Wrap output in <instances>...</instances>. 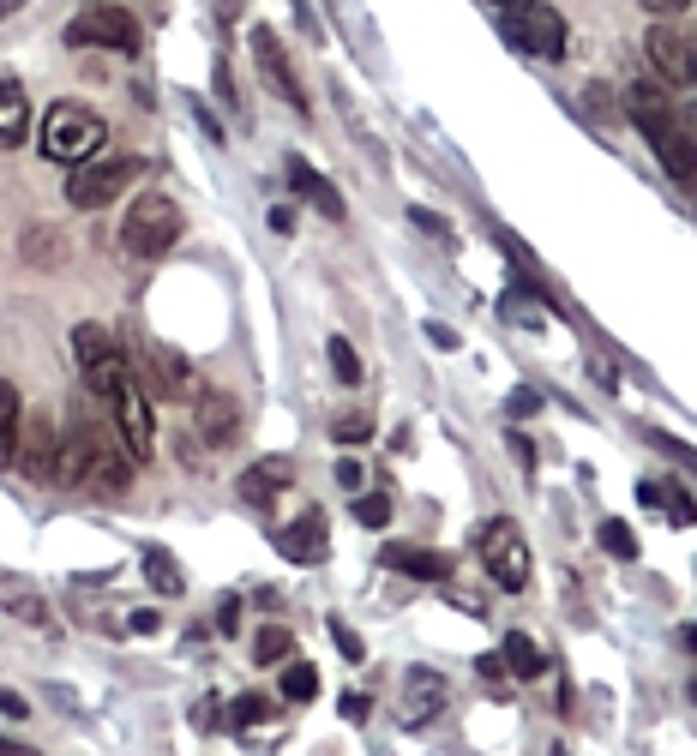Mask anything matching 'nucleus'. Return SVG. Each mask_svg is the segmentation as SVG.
<instances>
[{
  "label": "nucleus",
  "instance_id": "1a4fd4ad",
  "mask_svg": "<svg viewBox=\"0 0 697 756\" xmlns=\"http://www.w3.org/2000/svg\"><path fill=\"white\" fill-rule=\"evenodd\" d=\"M138 43H145V31H138L133 12L121 7H85L79 19L67 24V48H115V55H138Z\"/></svg>",
  "mask_w": 697,
  "mask_h": 756
},
{
  "label": "nucleus",
  "instance_id": "473e14b6",
  "mask_svg": "<svg viewBox=\"0 0 697 756\" xmlns=\"http://www.w3.org/2000/svg\"><path fill=\"white\" fill-rule=\"evenodd\" d=\"M602 546H607L614 558H638V534H631L626 522H614V517L602 522Z\"/></svg>",
  "mask_w": 697,
  "mask_h": 756
},
{
  "label": "nucleus",
  "instance_id": "20e7f679",
  "mask_svg": "<svg viewBox=\"0 0 697 756\" xmlns=\"http://www.w3.org/2000/svg\"><path fill=\"white\" fill-rule=\"evenodd\" d=\"M181 235H187V216L169 192H138L121 216V247L133 259H162V252H175Z\"/></svg>",
  "mask_w": 697,
  "mask_h": 756
},
{
  "label": "nucleus",
  "instance_id": "09e8293b",
  "mask_svg": "<svg viewBox=\"0 0 697 756\" xmlns=\"http://www.w3.org/2000/svg\"><path fill=\"white\" fill-rule=\"evenodd\" d=\"M0 709H7L12 721H24V714H31V709H24V697H19V690H7V697H0Z\"/></svg>",
  "mask_w": 697,
  "mask_h": 756
},
{
  "label": "nucleus",
  "instance_id": "5701e85b",
  "mask_svg": "<svg viewBox=\"0 0 697 756\" xmlns=\"http://www.w3.org/2000/svg\"><path fill=\"white\" fill-rule=\"evenodd\" d=\"M24 408H19V391L12 384H0V456H7V469L19 463V444H24Z\"/></svg>",
  "mask_w": 697,
  "mask_h": 756
},
{
  "label": "nucleus",
  "instance_id": "f03ea898",
  "mask_svg": "<svg viewBox=\"0 0 697 756\" xmlns=\"http://www.w3.org/2000/svg\"><path fill=\"white\" fill-rule=\"evenodd\" d=\"M626 114L643 126V138H650V150L662 157V169L674 174L679 187H697V133L674 114V102L655 79H638L626 91Z\"/></svg>",
  "mask_w": 697,
  "mask_h": 756
},
{
  "label": "nucleus",
  "instance_id": "6e6552de",
  "mask_svg": "<svg viewBox=\"0 0 697 756\" xmlns=\"http://www.w3.org/2000/svg\"><path fill=\"white\" fill-rule=\"evenodd\" d=\"M475 553H481V571L493 576V583L505 588V595H517V588H529V546H524V534L511 529V522H487V529L475 534Z\"/></svg>",
  "mask_w": 697,
  "mask_h": 756
},
{
  "label": "nucleus",
  "instance_id": "5fc2aeb1",
  "mask_svg": "<svg viewBox=\"0 0 697 756\" xmlns=\"http://www.w3.org/2000/svg\"><path fill=\"white\" fill-rule=\"evenodd\" d=\"M686 643H692V648H697V631H686Z\"/></svg>",
  "mask_w": 697,
  "mask_h": 756
},
{
  "label": "nucleus",
  "instance_id": "ddd939ff",
  "mask_svg": "<svg viewBox=\"0 0 697 756\" xmlns=\"http://www.w3.org/2000/svg\"><path fill=\"white\" fill-rule=\"evenodd\" d=\"M60 451H67L60 427H55L48 415H31V420H24V444H19V463H12V474H24V481H36V486L60 481Z\"/></svg>",
  "mask_w": 697,
  "mask_h": 756
},
{
  "label": "nucleus",
  "instance_id": "4468645a",
  "mask_svg": "<svg viewBox=\"0 0 697 756\" xmlns=\"http://www.w3.org/2000/svg\"><path fill=\"white\" fill-rule=\"evenodd\" d=\"M240 427H247V420H240V403H235L229 391H217V384H211V391L193 396V432L211 444V451H229V444L240 439Z\"/></svg>",
  "mask_w": 697,
  "mask_h": 756
},
{
  "label": "nucleus",
  "instance_id": "6ab92c4d",
  "mask_svg": "<svg viewBox=\"0 0 697 756\" xmlns=\"http://www.w3.org/2000/svg\"><path fill=\"white\" fill-rule=\"evenodd\" d=\"M283 486H295V463H289V456H259V463L240 474V493H247L252 505H271Z\"/></svg>",
  "mask_w": 697,
  "mask_h": 756
},
{
  "label": "nucleus",
  "instance_id": "412c9836",
  "mask_svg": "<svg viewBox=\"0 0 697 756\" xmlns=\"http://www.w3.org/2000/svg\"><path fill=\"white\" fill-rule=\"evenodd\" d=\"M24 138H31V102H24V84L7 72L0 79V145L19 150Z\"/></svg>",
  "mask_w": 697,
  "mask_h": 756
},
{
  "label": "nucleus",
  "instance_id": "4be33fe9",
  "mask_svg": "<svg viewBox=\"0 0 697 756\" xmlns=\"http://www.w3.org/2000/svg\"><path fill=\"white\" fill-rule=\"evenodd\" d=\"M19 264H31V271H60V264H67V235L36 223L31 235L19 240Z\"/></svg>",
  "mask_w": 697,
  "mask_h": 756
},
{
  "label": "nucleus",
  "instance_id": "c756f323",
  "mask_svg": "<svg viewBox=\"0 0 697 756\" xmlns=\"http://www.w3.org/2000/svg\"><path fill=\"white\" fill-rule=\"evenodd\" d=\"M229 721H235V726L271 721V697H265V690H247V697H235V702H229Z\"/></svg>",
  "mask_w": 697,
  "mask_h": 756
},
{
  "label": "nucleus",
  "instance_id": "3c124183",
  "mask_svg": "<svg viewBox=\"0 0 697 756\" xmlns=\"http://www.w3.org/2000/svg\"><path fill=\"white\" fill-rule=\"evenodd\" d=\"M505 7H541V0H493V12H505Z\"/></svg>",
  "mask_w": 697,
  "mask_h": 756
},
{
  "label": "nucleus",
  "instance_id": "f8f14e48",
  "mask_svg": "<svg viewBox=\"0 0 697 756\" xmlns=\"http://www.w3.org/2000/svg\"><path fill=\"white\" fill-rule=\"evenodd\" d=\"M643 48H650L655 79H667L674 91L697 97V36H686L674 19H667V24H655V31L643 36Z\"/></svg>",
  "mask_w": 697,
  "mask_h": 756
},
{
  "label": "nucleus",
  "instance_id": "de8ad7c7",
  "mask_svg": "<svg viewBox=\"0 0 697 756\" xmlns=\"http://www.w3.org/2000/svg\"><path fill=\"white\" fill-rule=\"evenodd\" d=\"M638 505H662V481H638Z\"/></svg>",
  "mask_w": 697,
  "mask_h": 756
},
{
  "label": "nucleus",
  "instance_id": "37998d69",
  "mask_svg": "<svg viewBox=\"0 0 697 756\" xmlns=\"http://www.w3.org/2000/svg\"><path fill=\"white\" fill-rule=\"evenodd\" d=\"M638 7H643V12H655V19L667 24V19H679V12L692 7V0H638Z\"/></svg>",
  "mask_w": 697,
  "mask_h": 756
},
{
  "label": "nucleus",
  "instance_id": "c85d7f7f",
  "mask_svg": "<svg viewBox=\"0 0 697 756\" xmlns=\"http://www.w3.org/2000/svg\"><path fill=\"white\" fill-rule=\"evenodd\" d=\"M7 607H12V619H24V624H36L43 631L48 624V612H43V600L31 595V588H19V583H7Z\"/></svg>",
  "mask_w": 697,
  "mask_h": 756
},
{
  "label": "nucleus",
  "instance_id": "864d4df0",
  "mask_svg": "<svg viewBox=\"0 0 697 756\" xmlns=\"http://www.w3.org/2000/svg\"><path fill=\"white\" fill-rule=\"evenodd\" d=\"M24 7V0H0V12H19Z\"/></svg>",
  "mask_w": 697,
  "mask_h": 756
},
{
  "label": "nucleus",
  "instance_id": "79ce46f5",
  "mask_svg": "<svg viewBox=\"0 0 697 756\" xmlns=\"http://www.w3.org/2000/svg\"><path fill=\"white\" fill-rule=\"evenodd\" d=\"M650 444H662V451H667V456H679V463H692V469H697V451H692V444H679V439H667V432H650Z\"/></svg>",
  "mask_w": 697,
  "mask_h": 756
},
{
  "label": "nucleus",
  "instance_id": "a878e982",
  "mask_svg": "<svg viewBox=\"0 0 697 756\" xmlns=\"http://www.w3.org/2000/svg\"><path fill=\"white\" fill-rule=\"evenodd\" d=\"M289 655H295V636H289L283 624H265V631L252 636V661L259 666H283Z\"/></svg>",
  "mask_w": 697,
  "mask_h": 756
},
{
  "label": "nucleus",
  "instance_id": "58836bf2",
  "mask_svg": "<svg viewBox=\"0 0 697 756\" xmlns=\"http://www.w3.org/2000/svg\"><path fill=\"white\" fill-rule=\"evenodd\" d=\"M331 474H337V486H344V493H361V481H367V469L355 463V456H344V463H337Z\"/></svg>",
  "mask_w": 697,
  "mask_h": 756
},
{
  "label": "nucleus",
  "instance_id": "7c9ffc66",
  "mask_svg": "<svg viewBox=\"0 0 697 756\" xmlns=\"http://www.w3.org/2000/svg\"><path fill=\"white\" fill-rule=\"evenodd\" d=\"M583 109L595 114L602 126H614L619 121V102H614V84H583Z\"/></svg>",
  "mask_w": 697,
  "mask_h": 756
},
{
  "label": "nucleus",
  "instance_id": "aec40b11",
  "mask_svg": "<svg viewBox=\"0 0 697 756\" xmlns=\"http://www.w3.org/2000/svg\"><path fill=\"white\" fill-rule=\"evenodd\" d=\"M385 565L403 571V576H415V583H451V571H458L446 553H434V546H391Z\"/></svg>",
  "mask_w": 697,
  "mask_h": 756
},
{
  "label": "nucleus",
  "instance_id": "a19ab883",
  "mask_svg": "<svg viewBox=\"0 0 697 756\" xmlns=\"http://www.w3.org/2000/svg\"><path fill=\"white\" fill-rule=\"evenodd\" d=\"M217 631H223V636H235V631H240V600H235V595H223V607H217Z\"/></svg>",
  "mask_w": 697,
  "mask_h": 756
},
{
  "label": "nucleus",
  "instance_id": "4c0bfd02",
  "mask_svg": "<svg viewBox=\"0 0 697 756\" xmlns=\"http://www.w3.org/2000/svg\"><path fill=\"white\" fill-rule=\"evenodd\" d=\"M337 709H344V721L361 726L367 714H373V697H367V690H344V702H337Z\"/></svg>",
  "mask_w": 697,
  "mask_h": 756
},
{
  "label": "nucleus",
  "instance_id": "9b49d317",
  "mask_svg": "<svg viewBox=\"0 0 697 756\" xmlns=\"http://www.w3.org/2000/svg\"><path fill=\"white\" fill-rule=\"evenodd\" d=\"M138 174H145V162H138V157L85 162V169H72V181H67V204H79V211H103V204H115Z\"/></svg>",
  "mask_w": 697,
  "mask_h": 756
},
{
  "label": "nucleus",
  "instance_id": "2f4dec72",
  "mask_svg": "<svg viewBox=\"0 0 697 756\" xmlns=\"http://www.w3.org/2000/svg\"><path fill=\"white\" fill-rule=\"evenodd\" d=\"M355 522H361V529H385V522H391V498L385 493H361V498H355Z\"/></svg>",
  "mask_w": 697,
  "mask_h": 756
},
{
  "label": "nucleus",
  "instance_id": "a211bd4d",
  "mask_svg": "<svg viewBox=\"0 0 697 756\" xmlns=\"http://www.w3.org/2000/svg\"><path fill=\"white\" fill-rule=\"evenodd\" d=\"M283 169H289V187H295V192H301V199H307V204H313V211H319V216H325V223H344V216H349V204H344V192H337L331 181H325V174H319V169H313V162H307V157H289V162H283Z\"/></svg>",
  "mask_w": 697,
  "mask_h": 756
},
{
  "label": "nucleus",
  "instance_id": "b1692460",
  "mask_svg": "<svg viewBox=\"0 0 697 756\" xmlns=\"http://www.w3.org/2000/svg\"><path fill=\"white\" fill-rule=\"evenodd\" d=\"M145 583L157 588V595H169V600L187 595V576H181V565H175L162 546H150V553H145Z\"/></svg>",
  "mask_w": 697,
  "mask_h": 756
},
{
  "label": "nucleus",
  "instance_id": "2eb2a0df",
  "mask_svg": "<svg viewBox=\"0 0 697 756\" xmlns=\"http://www.w3.org/2000/svg\"><path fill=\"white\" fill-rule=\"evenodd\" d=\"M247 43H252V60H259L265 84H271V91L289 102V109H307V91H301V79H295V67H289V55H283V43H277V31H265V24H259Z\"/></svg>",
  "mask_w": 697,
  "mask_h": 756
},
{
  "label": "nucleus",
  "instance_id": "6e6d98bb",
  "mask_svg": "<svg viewBox=\"0 0 697 756\" xmlns=\"http://www.w3.org/2000/svg\"><path fill=\"white\" fill-rule=\"evenodd\" d=\"M692 702H697V685H692Z\"/></svg>",
  "mask_w": 697,
  "mask_h": 756
},
{
  "label": "nucleus",
  "instance_id": "f704fd0d",
  "mask_svg": "<svg viewBox=\"0 0 697 756\" xmlns=\"http://www.w3.org/2000/svg\"><path fill=\"white\" fill-rule=\"evenodd\" d=\"M662 510H667L674 522H697V505H692L686 486H662Z\"/></svg>",
  "mask_w": 697,
  "mask_h": 756
},
{
  "label": "nucleus",
  "instance_id": "0eeeda50",
  "mask_svg": "<svg viewBox=\"0 0 697 756\" xmlns=\"http://www.w3.org/2000/svg\"><path fill=\"white\" fill-rule=\"evenodd\" d=\"M103 408H109V420L121 427V439H126V451L145 463L150 451H157V420H150V391H145V379L138 373H126L115 391L103 396Z\"/></svg>",
  "mask_w": 697,
  "mask_h": 756
},
{
  "label": "nucleus",
  "instance_id": "f257e3e1",
  "mask_svg": "<svg viewBox=\"0 0 697 756\" xmlns=\"http://www.w3.org/2000/svg\"><path fill=\"white\" fill-rule=\"evenodd\" d=\"M138 474V456L126 451L115 420H97L85 415L79 427H67V451H60V481L72 493H91V498H121Z\"/></svg>",
  "mask_w": 697,
  "mask_h": 756
},
{
  "label": "nucleus",
  "instance_id": "9d476101",
  "mask_svg": "<svg viewBox=\"0 0 697 756\" xmlns=\"http://www.w3.org/2000/svg\"><path fill=\"white\" fill-rule=\"evenodd\" d=\"M499 31L511 36L524 55H536V60H560L565 55V19L548 7V0H541V7H505Z\"/></svg>",
  "mask_w": 697,
  "mask_h": 756
},
{
  "label": "nucleus",
  "instance_id": "bb28decb",
  "mask_svg": "<svg viewBox=\"0 0 697 756\" xmlns=\"http://www.w3.org/2000/svg\"><path fill=\"white\" fill-rule=\"evenodd\" d=\"M325 361H331V379H337V384H361V354H355L349 337H331V342H325Z\"/></svg>",
  "mask_w": 697,
  "mask_h": 756
},
{
  "label": "nucleus",
  "instance_id": "4d7b16f0",
  "mask_svg": "<svg viewBox=\"0 0 697 756\" xmlns=\"http://www.w3.org/2000/svg\"><path fill=\"white\" fill-rule=\"evenodd\" d=\"M91 7H97V0H91Z\"/></svg>",
  "mask_w": 697,
  "mask_h": 756
},
{
  "label": "nucleus",
  "instance_id": "49530a36",
  "mask_svg": "<svg viewBox=\"0 0 697 756\" xmlns=\"http://www.w3.org/2000/svg\"><path fill=\"white\" fill-rule=\"evenodd\" d=\"M271 228H277V235H289V228H295V211H289V204H277V211H271Z\"/></svg>",
  "mask_w": 697,
  "mask_h": 756
},
{
  "label": "nucleus",
  "instance_id": "cd10ccee",
  "mask_svg": "<svg viewBox=\"0 0 697 756\" xmlns=\"http://www.w3.org/2000/svg\"><path fill=\"white\" fill-rule=\"evenodd\" d=\"M319 697V673L307 661H289L283 666V702H313Z\"/></svg>",
  "mask_w": 697,
  "mask_h": 756
},
{
  "label": "nucleus",
  "instance_id": "c03bdc74",
  "mask_svg": "<svg viewBox=\"0 0 697 756\" xmlns=\"http://www.w3.org/2000/svg\"><path fill=\"white\" fill-rule=\"evenodd\" d=\"M475 666H481V678H499V673H511V666H505V648H499V655H481Z\"/></svg>",
  "mask_w": 697,
  "mask_h": 756
},
{
  "label": "nucleus",
  "instance_id": "a18cd8bd",
  "mask_svg": "<svg viewBox=\"0 0 697 756\" xmlns=\"http://www.w3.org/2000/svg\"><path fill=\"white\" fill-rule=\"evenodd\" d=\"M536 408H541L536 391H517V396H511V415H536Z\"/></svg>",
  "mask_w": 697,
  "mask_h": 756
},
{
  "label": "nucleus",
  "instance_id": "393cba45",
  "mask_svg": "<svg viewBox=\"0 0 697 756\" xmlns=\"http://www.w3.org/2000/svg\"><path fill=\"white\" fill-rule=\"evenodd\" d=\"M499 648H505V666H511V678H541V673H548V655H541V648L529 643L524 631H511Z\"/></svg>",
  "mask_w": 697,
  "mask_h": 756
},
{
  "label": "nucleus",
  "instance_id": "39448f33",
  "mask_svg": "<svg viewBox=\"0 0 697 756\" xmlns=\"http://www.w3.org/2000/svg\"><path fill=\"white\" fill-rule=\"evenodd\" d=\"M72 354H79V373H85V384H91V396H109L126 373H133L121 337H115L109 325H91V318L72 330Z\"/></svg>",
  "mask_w": 697,
  "mask_h": 756
},
{
  "label": "nucleus",
  "instance_id": "f3484780",
  "mask_svg": "<svg viewBox=\"0 0 697 756\" xmlns=\"http://www.w3.org/2000/svg\"><path fill=\"white\" fill-rule=\"evenodd\" d=\"M277 553L289 558V565H313V558L331 553V529H325V510L307 505L295 522H289L283 534H277Z\"/></svg>",
  "mask_w": 697,
  "mask_h": 756
},
{
  "label": "nucleus",
  "instance_id": "c9c22d12",
  "mask_svg": "<svg viewBox=\"0 0 697 756\" xmlns=\"http://www.w3.org/2000/svg\"><path fill=\"white\" fill-rule=\"evenodd\" d=\"M409 223L421 228V235H434V240H451V223L439 211H427V204H409Z\"/></svg>",
  "mask_w": 697,
  "mask_h": 756
},
{
  "label": "nucleus",
  "instance_id": "ea45409f",
  "mask_svg": "<svg viewBox=\"0 0 697 756\" xmlns=\"http://www.w3.org/2000/svg\"><path fill=\"white\" fill-rule=\"evenodd\" d=\"M199 726H205V733H217V726H235V721L223 714V702H217V697H205V702H199Z\"/></svg>",
  "mask_w": 697,
  "mask_h": 756
},
{
  "label": "nucleus",
  "instance_id": "dca6fc26",
  "mask_svg": "<svg viewBox=\"0 0 697 756\" xmlns=\"http://www.w3.org/2000/svg\"><path fill=\"white\" fill-rule=\"evenodd\" d=\"M446 697H451L446 673H434V666H409V673H403V714L397 721L403 726H427L439 709H446Z\"/></svg>",
  "mask_w": 697,
  "mask_h": 756
},
{
  "label": "nucleus",
  "instance_id": "423d86ee",
  "mask_svg": "<svg viewBox=\"0 0 697 756\" xmlns=\"http://www.w3.org/2000/svg\"><path fill=\"white\" fill-rule=\"evenodd\" d=\"M133 373L145 379L150 403H187V396H199L193 361H187L181 349H169V342H138V349H133Z\"/></svg>",
  "mask_w": 697,
  "mask_h": 756
},
{
  "label": "nucleus",
  "instance_id": "603ef678",
  "mask_svg": "<svg viewBox=\"0 0 697 756\" xmlns=\"http://www.w3.org/2000/svg\"><path fill=\"white\" fill-rule=\"evenodd\" d=\"M0 756H31V751H19V745H0Z\"/></svg>",
  "mask_w": 697,
  "mask_h": 756
},
{
  "label": "nucleus",
  "instance_id": "72a5a7b5",
  "mask_svg": "<svg viewBox=\"0 0 697 756\" xmlns=\"http://www.w3.org/2000/svg\"><path fill=\"white\" fill-rule=\"evenodd\" d=\"M331 439L337 444H367V439H373V420H367V415H344L331 427Z\"/></svg>",
  "mask_w": 697,
  "mask_h": 756
},
{
  "label": "nucleus",
  "instance_id": "8fccbe9b",
  "mask_svg": "<svg viewBox=\"0 0 697 756\" xmlns=\"http://www.w3.org/2000/svg\"><path fill=\"white\" fill-rule=\"evenodd\" d=\"M199 126L211 133V145H223V126H217V114H211V109H199Z\"/></svg>",
  "mask_w": 697,
  "mask_h": 756
},
{
  "label": "nucleus",
  "instance_id": "e433bc0d",
  "mask_svg": "<svg viewBox=\"0 0 697 756\" xmlns=\"http://www.w3.org/2000/svg\"><path fill=\"white\" fill-rule=\"evenodd\" d=\"M325 631H331V643H337V655H344V661H361V655H367V643L349 631L344 619H331V624H325Z\"/></svg>",
  "mask_w": 697,
  "mask_h": 756
},
{
  "label": "nucleus",
  "instance_id": "7ed1b4c3",
  "mask_svg": "<svg viewBox=\"0 0 697 756\" xmlns=\"http://www.w3.org/2000/svg\"><path fill=\"white\" fill-rule=\"evenodd\" d=\"M109 126L97 109H85V102H55V109L43 114V133H36V150H43L48 162H60V169H85V162L103 150Z\"/></svg>",
  "mask_w": 697,
  "mask_h": 756
}]
</instances>
